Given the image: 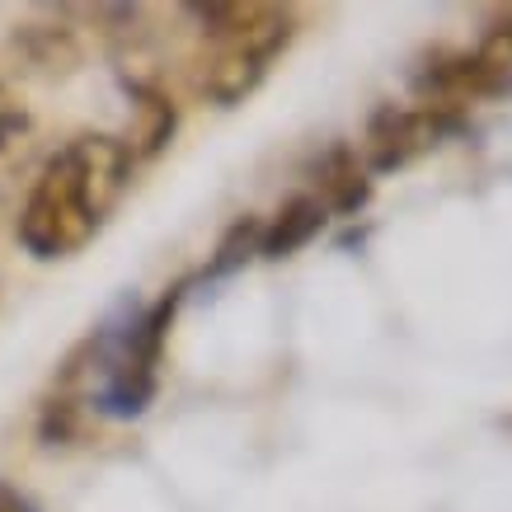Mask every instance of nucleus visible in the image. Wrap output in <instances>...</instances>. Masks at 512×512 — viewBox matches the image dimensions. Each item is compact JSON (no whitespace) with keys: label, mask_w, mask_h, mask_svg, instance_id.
<instances>
[{"label":"nucleus","mask_w":512,"mask_h":512,"mask_svg":"<svg viewBox=\"0 0 512 512\" xmlns=\"http://www.w3.org/2000/svg\"><path fill=\"white\" fill-rule=\"evenodd\" d=\"M137 160L123 137L80 132L43 165L19 207V245L33 259H71L109 226L118 202L132 188Z\"/></svg>","instance_id":"obj_1"},{"label":"nucleus","mask_w":512,"mask_h":512,"mask_svg":"<svg viewBox=\"0 0 512 512\" xmlns=\"http://www.w3.org/2000/svg\"><path fill=\"white\" fill-rule=\"evenodd\" d=\"M188 15L202 24L198 94L212 104H240L254 94L296 38V15L273 0H212L188 5Z\"/></svg>","instance_id":"obj_2"},{"label":"nucleus","mask_w":512,"mask_h":512,"mask_svg":"<svg viewBox=\"0 0 512 512\" xmlns=\"http://www.w3.org/2000/svg\"><path fill=\"white\" fill-rule=\"evenodd\" d=\"M174 306H179V292L160 296L151 311L127 320L123 329H104L99 339L85 343L94 353V362H99V395H94L99 414L137 419V414H146V404L156 400L160 353H165Z\"/></svg>","instance_id":"obj_3"},{"label":"nucleus","mask_w":512,"mask_h":512,"mask_svg":"<svg viewBox=\"0 0 512 512\" xmlns=\"http://www.w3.org/2000/svg\"><path fill=\"white\" fill-rule=\"evenodd\" d=\"M423 109L461 118L470 104L512 94V15H498L470 52H437L414 76Z\"/></svg>","instance_id":"obj_4"},{"label":"nucleus","mask_w":512,"mask_h":512,"mask_svg":"<svg viewBox=\"0 0 512 512\" xmlns=\"http://www.w3.org/2000/svg\"><path fill=\"white\" fill-rule=\"evenodd\" d=\"M456 127H461V118H451V113L423 109V104H386L367 123V141H362L367 146V170H400L409 160H419L423 151H433L437 141L456 132Z\"/></svg>","instance_id":"obj_5"},{"label":"nucleus","mask_w":512,"mask_h":512,"mask_svg":"<svg viewBox=\"0 0 512 512\" xmlns=\"http://www.w3.org/2000/svg\"><path fill=\"white\" fill-rule=\"evenodd\" d=\"M325 217L329 212L320 207V198H292L278 217L264 226V235H259V254H264V259H287V254H296L301 245H311L315 235H320Z\"/></svg>","instance_id":"obj_6"},{"label":"nucleus","mask_w":512,"mask_h":512,"mask_svg":"<svg viewBox=\"0 0 512 512\" xmlns=\"http://www.w3.org/2000/svg\"><path fill=\"white\" fill-rule=\"evenodd\" d=\"M372 198V179H367V170L357 165V156L348 151V146H334L325 156V165H320V207L325 212H357L362 202Z\"/></svg>","instance_id":"obj_7"},{"label":"nucleus","mask_w":512,"mask_h":512,"mask_svg":"<svg viewBox=\"0 0 512 512\" xmlns=\"http://www.w3.org/2000/svg\"><path fill=\"white\" fill-rule=\"evenodd\" d=\"M132 99H137V132L127 137V151H132V160L156 156L160 146L174 137V104L151 80H132Z\"/></svg>","instance_id":"obj_8"},{"label":"nucleus","mask_w":512,"mask_h":512,"mask_svg":"<svg viewBox=\"0 0 512 512\" xmlns=\"http://www.w3.org/2000/svg\"><path fill=\"white\" fill-rule=\"evenodd\" d=\"M29 141H33L29 113H24V104H19L15 94L0 85V179L15 170V165H24V151H29Z\"/></svg>","instance_id":"obj_9"},{"label":"nucleus","mask_w":512,"mask_h":512,"mask_svg":"<svg viewBox=\"0 0 512 512\" xmlns=\"http://www.w3.org/2000/svg\"><path fill=\"white\" fill-rule=\"evenodd\" d=\"M259 235H264V226L259 221H235V231L221 240V249H217V273H226V268H235V264H245L249 254H259Z\"/></svg>","instance_id":"obj_10"},{"label":"nucleus","mask_w":512,"mask_h":512,"mask_svg":"<svg viewBox=\"0 0 512 512\" xmlns=\"http://www.w3.org/2000/svg\"><path fill=\"white\" fill-rule=\"evenodd\" d=\"M0 512H38V508H33L29 498L19 494L15 484H5V480H0Z\"/></svg>","instance_id":"obj_11"}]
</instances>
